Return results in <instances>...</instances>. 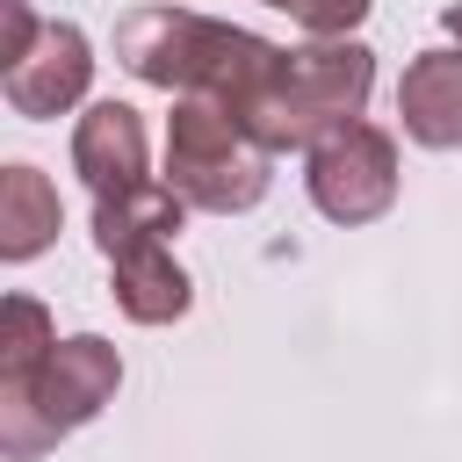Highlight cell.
I'll return each mask as SVG.
<instances>
[{
  "label": "cell",
  "instance_id": "obj_1",
  "mask_svg": "<svg viewBox=\"0 0 462 462\" xmlns=\"http://www.w3.org/2000/svg\"><path fill=\"white\" fill-rule=\"evenodd\" d=\"M116 58L144 79V87H166L180 101H209L224 108L238 130L253 123V108L267 101L274 72L289 51H274L267 36L253 29H231V22H209V14H188V7H137L116 22Z\"/></svg>",
  "mask_w": 462,
  "mask_h": 462
},
{
  "label": "cell",
  "instance_id": "obj_2",
  "mask_svg": "<svg viewBox=\"0 0 462 462\" xmlns=\"http://www.w3.org/2000/svg\"><path fill=\"white\" fill-rule=\"evenodd\" d=\"M368 87H375V51H368V43H354V36H339V43H303V51L282 58V72H274L260 116L245 123V137H253L260 152H296V144L310 152L325 130L361 123Z\"/></svg>",
  "mask_w": 462,
  "mask_h": 462
},
{
  "label": "cell",
  "instance_id": "obj_3",
  "mask_svg": "<svg viewBox=\"0 0 462 462\" xmlns=\"http://www.w3.org/2000/svg\"><path fill=\"white\" fill-rule=\"evenodd\" d=\"M123 383V361L108 339L72 332L51 346V361L29 383H0V448L7 462H36L43 448H58L65 433H79Z\"/></svg>",
  "mask_w": 462,
  "mask_h": 462
},
{
  "label": "cell",
  "instance_id": "obj_4",
  "mask_svg": "<svg viewBox=\"0 0 462 462\" xmlns=\"http://www.w3.org/2000/svg\"><path fill=\"white\" fill-rule=\"evenodd\" d=\"M166 188L188 209L238 217L267 195V152L209 101H173L166 116Z\"/></svg>",
  "mask_w": 462,
  "mask_h": 462
},
{
  "label": "cell",
  "instance_id": "obj_5",
  "mask_svg": "<svg viewBox=\"0 0 462 462\" xmlns=\"http://www.w3.org/2000/svg\"><path fill=\"white\" fill-rule=\"evenodd\" d=\"M303 188H310L318 217H332V224H375L397 202V144H390V130H375V123L325 130L310 144Z\"/></svg>",
  "mask_w": 462,
  "mask_h": 462
},
{
  "label": "cell",
  "instance_id": "obj_6",
  "mask_svg": "<svg viewBox=\"0 0 462 462\" xmlns=\"http://www.w3.org/2000/svg\"><path fill=\"white\" fill-rule=\"evenodd\" d=\"M94 79V51L72 22H43V36L29 43V58L7 65V108L14 116H65Z\"/></svg>",
  "mask_w": 462,
  "mask_h": 462
},
{
  "label": "cell",
  "instance_id": "obj_7",
  "mask_svg": "<svg viewBox=\"0 0 462 462\" xmlns=\"http://www.w3.org/2000/svg\"><path fill=\"white\" fill-rule=\"evenodd\" d=\"M72 166L94 188V202L144 188V116L130 101H94L72 130Z\"/></svg>",
  "mask_w": 462,
  "mask_h": 462
},
{
  "label": "cell",
  "instance_id": "obj_8",
  "mask_svg": "<svg viewBox=\"0 0 462 462\" xmlns=\"http://www.w3.org/2000/svg\"><path fill=\"white\" fill-rule=\"evenodd\" d=\"M397 116L411 144L455 152L462 144V51H419L397 79Z\"/></svg>",
  "mask_w": 462,
  "mask_h": 462
},
{
  "label": "cell",
  "instance_id": "obj_9",
  "mask_svg": "<svg viewBox=\"0 0 462 462\" xmlns=\"http://www.w3.org/2000/svg\"><path fill=\"white\" fill-rule=\"evenodd\" d=\"M108 267H116V303H123V318H137V325H173V318H188L195 282H188V267L173 260V245H137V253H116Z\"/></svg>",
  "mask_w": 462,
  "mask_h": 462
},
{
  "label": "cell",
  "instance_id": "obj_10",
  "mask_svg": "<svg viewBox=\"0 0 462 462\" xmlns=\"http://www.w3.org/2000/svg\"><path fill=\"white\" fill-rule=\"evenodd\" d=\"M180 217H188V202H180L166 180H144V188H130V195H101V202H94V238H101V253L116 260V253H137V245H173Z\"/></svg>",
  "mask_w": 462,
  "mask_h": 462
},
{
  "label": "cell",
  "instance_id": "obj_11",
  "mask_svg": "<svg viewBox=\"0 0 462 462\" xmlns=\"http://www.w3.org/2000/svg\"><path fill=\"white\" fill-rule=\"evenodd\" d=\"M58 238V188L36 166L0 173V260H36Z\"/></svg>",
  "mask_w": 462,
  "mask_h": 462
},
{
  "label": "cell",
  "instance_id": "obj_12",
  "mask_svg": "<svg viewBox=\"0 0 462 462\" xmlns=\"http://www.w3.org/2000/svg\"><path fill=\"white\" fill-rule=\"evenodd\" d=\"M58 332H51V310L36 296H7V339H0V383H29L43 361H51Z\"/></svg>",
  "mask_w": 462,
  "mask_h": 462
},
{
  "label": "cell",
  "instance_id": "obj_13",
  "mask_svg": "<svg viewBox=\"0 0 462 462\" xmlns=\"http://www.w3.org/2000/svg\"><path fill=\"white\" fill-rule=\"evenodd\" d=\"M440 29H448V36L462 43V0H455V7H440Z\"/></svg>",
  "mask_w": 462,
  "mask_h": 462
},
{
  "label": "cell",
  "instance_id": "obj_14",
  "mask_svg": "<svg viewBox=\"0 0 462 462\" xmlns=\"http://www.w3.org/2000/svg\"><path fill=\"white\" fill-rule=\"evenodd\" d=\"M267 7H289V0H267Z\"/></svg>",
  "mask_w": 462,
  "mask_h": 462
}]
</instances>
